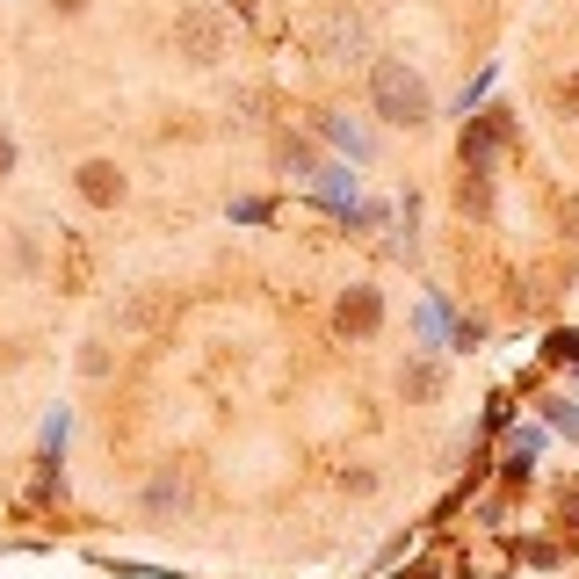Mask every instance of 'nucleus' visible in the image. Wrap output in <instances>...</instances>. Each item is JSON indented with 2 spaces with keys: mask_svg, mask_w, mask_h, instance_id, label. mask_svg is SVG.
I'll return each mask as SVG.
<instances>
[{
  "mask_svg": "<svg viewBox=\"0 0 579 579\" xmlns=\"http://www.w3.org/2000/svg\"><path fill=\"white\" fill-rule=\"evenodd\" d=\"M370 102L391 124H420V116H428V87H420V73H406L399 58H377L370 66Z\"/></svg>",
  "mask_w": 579,
  "mask_h": 579,
  "instance_id": "obj_1",
  "label": "nucleus"
},
{
  "mask_svg": "<svg viewBox=\"0 0 579 579\" xmlns=\"http://www.w3.org/2000/svg\"><path fill=\"white\" fill-rule=\"evenodd\" d=\"M174 37H181V51H189L196 66H210V58L225 51V29H218V15H210V8H189V15L174 22Z\"/></svg>",
  "mask_w": 579,
  "mask_h": 579,
  "instance_id": "obj_2",
  "label": "nucleus"
},
{
  "mask_svg": "<svg viewBox=\"0 0 579 579\" xmlns=\"http://www.w3.org/2000/svg\"><path fill=\"white\" fill-rule=\"evenodd\" d=\"M80 196L87 203H116V196H124V174H116L109 160H87L80 167Z\"/></svg>",
  "mask_w": 579,
  "mask_h": 579,
  "instance_id": "obj_3",
  "label": "nucleus"
},
{
  "mask_svg": "<svg viewBox=\"0 0 579 579\" xmlns=\"http://www.w3.org/2000/svg\"><path fill=\"white\" fill-rule=\"evenodd\" d=\"M341 326H348V333H377V297H370V290L341 297Z\"/></svg>",
  "mask_w": 579,
  "mask_h": 579,
  "instance_id": "obj_4",
  "label": "nucleus"
},
{
  "mask_svg": "<svg viewBox=\"0 0 579 579\" xmlns=\"http://www.w3.org/2000/svg\"><path fill=\"white\" fill-rule=\"evenodd\" d=\"M435 384H442L435 362H413V370H406V391H413V399H435Z\"/></svg>",
  "mask_w": 579,
  "mask_h": 579,
  "instance_id": "obj_5",
  "label": "nucleus"
},
{
  "mask_svg": "<svg viewBox=\"0 0 579 579\" xmlns=\"http://www.w3.org/2000/svg\"><path fill=\"white\" fill-rule=\"evenodd\" d=\"M558 109H565V116H579V73H565V80H558Z\"/></svg>",
  "mask_w": 579,
  "mask_h": 579,
  "instance_id": "obj_6",
  "label": "nucleus"
},
{
  "mask_svg": "<svg viewBox=\"0 0 579 579\" xmlns=\"http://www.w3.org/2000/svg\"><path fill=\"white\" fill-rule=\"evenodd\" d=\"M51 8H58V15H80V8H87V0H51Z\"/></svg>",
  "mask_w": 579,
  "mask_h": 579,
  "instance_id": "obj_7",
  "label": "nucleus"
},
{
  "mask_svg": "<svg viewBox=\"0 0 579 579\" xmlns=\"http://www.w3.org/2000/svg\"><path fill=\"white\" fill-rule=\"evenodd\" d=\"M8 167H15V145H8V138H0V174H8Z\"/></svg>",
  "mask_w": 579,
  "mask_h": 579,
  "instance_id": "obj_8",
  "label": "nucleus"
}]
</instances>
